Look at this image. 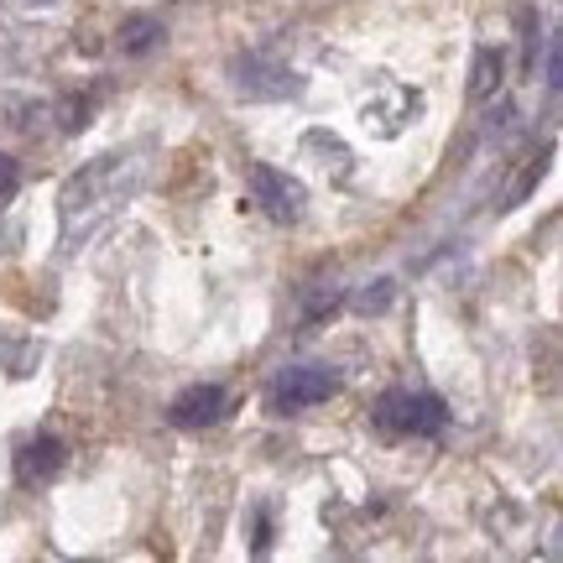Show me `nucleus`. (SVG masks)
<instances>
[{
	"mask_svg": "<svg viewBox=\"0 0 563 563\" xmlns=\"http://www.w3.org/2000/svg\"><path fill=\"white\" fill-rule=\"evenodd\" d=\"M443 422H449V412L433 391H386L376 407V428L391 439H433V433H443Z\"/></svg>",
	"mask_w": 563,
	"mask_h": 563,
	"instance_id": "obj_1",
	"label": "nucleus"
},
{
	"mask_svg": "<svg viewBox=\"0 0 563 563\" xmlns=\"http://www.w3.org/2000/svg\"><path fill=\"white\" fill-rule=\"evenodd\" d=\"M334 391H340V376H334V371H323V365H298V371H287V376L272 386V407L298 412V407L329 402Z\"/></svg>",
	"mask_w": 563,
	"mask_h": 563,
	"instance_id": "obj_2",
	"label": "nucleus"
},
{
	"mask_svg": "<svg viewBox=\"0 0 563 563\" xmlns=\"http://www.w3.org/2000/svg\"><path fill=\"white\" fill-rule=\"evenodd\" d=\"M251 194L277 224H292L302 214V183L277 173V167H251Z\"/></svg>",
	"mask_w": 563,
	"mask_h": 563,
	"instance_id": "obj_3",
	"label": "nucleus"
},
{
	"mask_svg": "<svg viewBox=\"0 0 563 563\" xmlns=\"http://www.w3.org/2000/svg\"><path fill=\"white\" fill-rule=\"evenodd\" d=\"M63 464H68V449H63V439H53V433H37V439H32L16 454V481L21 485H47L63 470Z\"/></svg>",
	"mask_w": 563,
	"mask_h": 563,
	"instance_id": "obj_4",
	"label": "nucleus"
},
{
	"mask_svg": "<svg viewBox=\"0 0 563 563\" xmlns=\"http://www.w3.org/2000/svg\"><path fill=\"white\" fill-rule=\"evenodd\" d=\"M224 407H230L224 386H188L178 402H173V422L178 428H209V422L224 418Z\"/></svg>",
	"mask_w": 563,
	"mask_h": 563,
	"instance_id": "obj_5",
	"label": "nucleus"
},
{
	"mask_svg": "<svg viewBox=\"0 0 563 563\" xmlns=\"http://www.w3.org/2000/svg\"><path fill=\"white\" fill-rule=\"evenodd\" d=\"M501 89V53L496 47H481L475 53V68H470V100H490Z\"/></svg>",
	"mask_w": 563,
	"mask_h": 563,
	"instance_id": "obj_6",
	"label": "nucleus"
},
{
	"mask_svg": "<svg viewBox=\"0 0 563 563\" xmlns=\"http://www.w3.org/2000/svg\"><path fill=\"white\" fill-rule=\"evenodd\" d=\"M157 37H162V21L157 16H131L121 26V47H125V53H152V47H157Z\"/></svg>",
	"mask_w": 563,
	"mask_h": 563,
	"instance_id": "obj_7",
	"label": "nucleus"
},
{
	"mask_svg": "<svg viewBox=\"0 0 563 563\" xmlns=\"http://www.w3.org/2000/svg\"><path fill=\"white\" fill-rule=\"evenodd\" d=\"M334 308H340V292H334V287H319V292L308 298V319L319 323L323 313H334Z\"/></svg>",
	"mask_w": 563,
	"mask_h": 563,
	"instance_id": "obj_8",
	"label": "nucleus"
},
{
	"mask_svg": "<svg viewBox=\"0 0 563 563\" xmlns=\"http://www.w3.org/2000/svg\"><path fill=\"white\" fill-rule=\"evenodd\" d=\"M21 188V173L11 157H0V203H11V194Z\"/></svg>",
	"mask_w": 563,
	"mask_h": 563,
	"instance_id": "obj_9",
	"label": "nucleus"
},
{
	"mask_svg": "<svg viewBox=\"0 0 563 563\" xmlns=\"http://www.w3.org/2000/svg\"><path fill=\"white\" fill-rule=\"evenodd\" d=\"M538 178H543V157H538V162H532V167L522 173V178L511 183V194H506V199H511V203H522V199H527V188H532Z\"/></svg>",
	"mask_w": 563,
	"mask_h": 563,
	"instance_id": "obj_10",
	"label": "nucleus"
},
{
	"mask_svg": "<svg viewBox=\"0 0 563 563\" xmlns=\"http://www.w3.org/2000/svg\"><path fill=\"white\" fill-rule=\"evenodd\" d=\"M386 302H391V282H376V292H365L361 308L371 313V308H386Z\"/></svg>",
	"mask_w": 563,
	"mask_h": 563,
	"instance_id": "obj_11",
	"label": "nucleus"
}]
</instances>
